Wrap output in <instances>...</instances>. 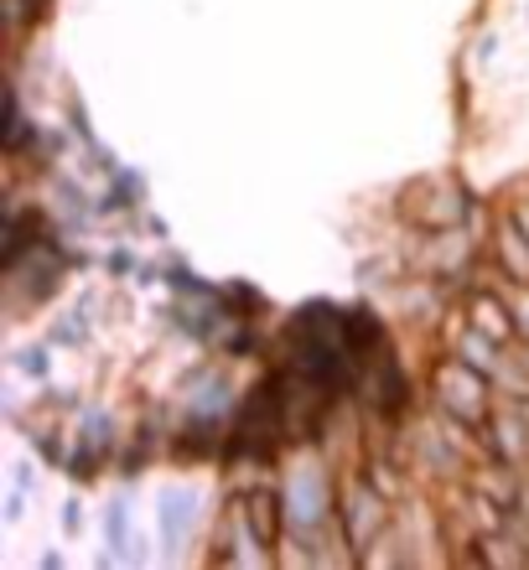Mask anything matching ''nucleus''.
I'll return each instance as SVG.
<instances>
[{
	"instance_id": "obj_7",
	"label": "nucleus",
	"mask_w": 529,
	"mask_h": 570,
	"mask_svg": "<svg viewBox=\"0 0 529 570\" xmlns=\"http://www.w3.org/2000/svg\"><path fill=\"white\" fill-rule=\"evenodd\" d=\"M468 322L478 332H488L493 343H515L519 337V327H515V312H509V296H503V275H499V285H478L468 296Z\"/></svg>"
},
{
	"instance_id": "obj_5",
	"label": "nucleus",
	"mask_w": 529,
	"mask_h": 570,
	"mask_svg": "<svg viewBox=\"0 0 529 570\" xmlns=\"http://www.w3.org/2000/svg\"><path fill=\"white\" fill-rule=\"evenodd\" d=\"M213 560H224V566H275L281 550H275L271 540H259V529L249 524L244 503L234 498V509H228L224 529H218V540H213Z\"/></svg>"
},
{
	"instance_id": "obj_11",
	"label": "nucleus",
	"mask_w": 529,
	"mask_h": 570,
	"mask_svg": "<svg viewBox=\"0 0 529 570\" xmlns=\"http://www.w3.org/2000/svg\"><path fill=\"white\" fill-rule=\"evenodd\" d=\"M187 513H193V498H172L167 509H161V519H167L172 534H182V519H187Z\"/></svg>"
},
{
	"instance_id": "obj_1",
	"label": "nucleus",
	"mask_w": 529,
	"mask_h": 570,
	"mask_svg": "<svg viewBox=\"0 0 529 570\" xmlns=\"http://www.w3.org/2000/svg\"><path fill=\"white\" fill-rule=\"evenodd\" d=\"M493 405H499V390H493V379L483 368L462 363L457 353H447L431 368V410H441L447 421L468 425V431H483Z\"/></svg>"
},
{
	"instance_id": "obj_4",
	"label": "nucleus",
	"mask_w": 529,
	"mask_h": 570,
	"mask_svg": "<svg viewBox=\"0 0 529 570\" xmlns=\"http://www.w3.org/2000/svg\"><path fill=\"white\" fill-rule=\"evenodd\" d=\"M468 208H472L468 187L452 181V177H431V181H421V187H410V203H405L410 224L431 228V234H441V228H462Z\"/></svg>"
},
{
	"instance_id": "obj_3",
	"label": "nucleus",
	"mask_w": 529,
	"mask_h": 570,
	"mask_svg": "<svg viewBox=\"0 0 529 570\" xmlns=\"http://www.w3.org/2000/svg\"><path fill=\"white\" fill-rule=\"evenodd\" d=\"M286 513H291V540H317L322 529L337 524V493L317 462L291 472L286 482Z\"/></svg>"
},
{
	"instance_id": "obj_9",
	"label": "nucleus",
	"mask_w": 529,
	"mask_h": 570,
	"mask_svg": "<svg viewBox=\"0 0 529 570\" xmlns=\"http://www.w3.org/2000/svg\"><path fill=\"white\" fill-rule=\"evenodd\" d=\"M493 271L503 275V281H529V234L509 218V208L493 218Z\"/></svg>"
},
{
	"instance_id": "obj_2",
	"label": "nucleus",
	"mask_w": 529,
	"mask_h": 570,
	"mask_svg": "<svg viewBox=\"0 0 529 570\" xmlns=\"http://www.w3.org/2000/svg\"><path fill=\"white\" fill-rule=\"evenodd\" d=\"M390 503L394 498L379 488L369 472H349L337 488V524L349 534V544L359 550V566L374 556V544L390 534Z\"/></svg>"
},
{
	"instance_id": "obj_6",
	"label": "nucleus",
	"mask_w": 529,
	"mask_h": 570,
	"mask_svg": "<svg viewBox=\"0 0 529 570\" xmlns=\"http://www.w3.org/2000/svg\"><path fill=\"white\" fill-rule=\"evenodd\" d=\"M483 446L493 462H509L519 472H529V425L519 415V400H503L499 394V405H493V415L483 425Z\"/></svg>"
},
{
	"instance_id": "obj_10",
	"label": "nucleus",
	"mask_w": 529,
	"mask_h": 570,
	"mask_svg": "<svg viewBox=\"0 0 529 570\" xmlns=\"http://www.w3.org/2000/svg\"><path fill=\"white\" fill-rule=\"evenodd\" d=\"M447 347H452V353H457L462 363H472V368H483L488 379L499 374V363H503V343H493L488 332H478V327L468 322V316H462V327L447 332Z\"/></svg>"
},
{
	"instance_id": "obj_8",
	"label": "nucleus",
	"mask_w": 529,
	"mask_h": 570,
	"mask_svg": "<svg viewBox=\"0 0 529 570\" xmlns=\"http://www.w3.org/2000/svg\"><path fill=\"white\" fill-rule=\"evenodd\" d=\"M244 513H249V524L259 529V540L281 544L291 534V513H286V488H275V482H259L249 493H239Z\"/></svg>"
}]
</instances>
